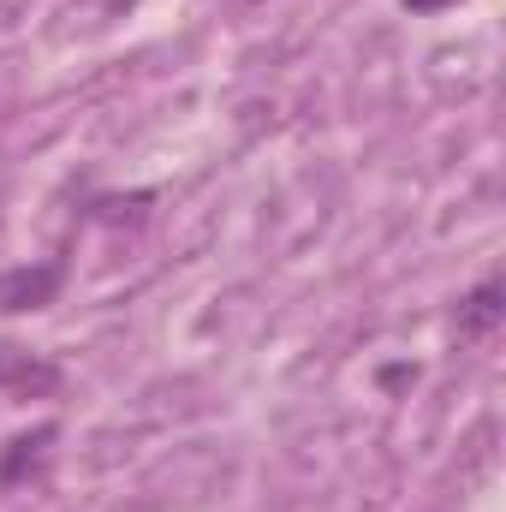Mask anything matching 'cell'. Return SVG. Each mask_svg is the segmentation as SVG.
Masks as SVG:
<instances>
[{
	"mask_svg": "<svg viewBox=\"0 0 506 512\" xmlns=\"http://www.w3.org/2000/svg\"><path fill=\"white\" fill-rule=\"evenodd\" d=\"M66 286V262L42 256V262H18L0 274V316H24V310H48Z\"/></svg>",
	"mask_w": 506,
	"mask_h": 512,
	"instance_id": "cell-1",
	"label": "cell"
},
{
	"mask_svg": "<svg viewBox=\"0 0 506 512\" xmlns=\"http://www.w3.org/2000/svg\"><path fill=\"white\" fill-rule=\"evenodd\" d=\"M0 387H6V393L36 399V393H54V387H60V370H54L48 358H36V352H24V346L0 340Z\"/></svg>",
	"mask_w": 506,
	"mask_h": 512,
	"instance_id": "cell-4",
	"label": "cell"
},
{
	"mask_svg": "<svg viewBox=\"0 0 506 512\" xmlns=\"http://www.w3.org/2000/svg\"><path fill=\"white\" fill-rule=\"evenodd\" d=\"M54 441H60V423H36V429L12 435V441L0 447V489H24L30 477H42Z\"/></svg>",
	"mask_w": 506,
	"mask_h": 512,
	"instance_id": "cell-2",
	"label": "cell"
},
{
	"mask_svg": "<svg viewBox=\"0 0 506 512\" xmlns=\"http://www.w3.org/2000/svg\"><path fill=\"white\" fill-rule=\"evenodd\" d=\"M149 203H155V191H131V197H96V221H108V227H143Z\"/></svg>",
	"mask_w": 506,
	"mask_h": 512,
	"instance_id": "cell-5",
	"label": "cell"
},
{
	"mask_svg": "<svg viewBox=\"0 0 506 512\" xmlns=\"http://www.w3.org/2000/svg\"><path fill=\"white\" fill-rule=\"evenodd\" d=\"M405 12H447V6H459V0H399Z\"/></svg>",
	"mask_w": 506,
	"mask_h": 512,
	"instance_id": "cell-6",
	"label": "cell"
},
{
	"mask_svg": "<svg viewBox=\"0 0 506 512\" xmlns=\"http://www.w3.org/2000/svg\"><path fill=\"white\" fill-rule=\"evenodd\" d=\"M501 322H506V286L501 280H477V286L459 298V310H453V334H459L465 346L489 340Z\"/></svg>",
	"mask_w": 506,
	"mask_h": 512,
	"instance_id": "cell-3",
	"label": "cell"
}]
</instances>
